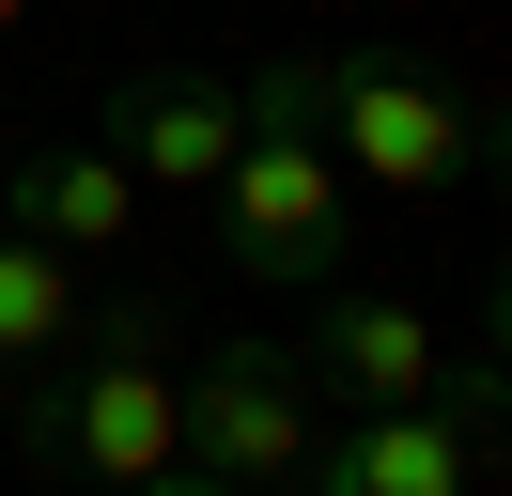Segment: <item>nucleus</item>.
I'll list each match as a JSON object with an SVG mask.
<instances>
[{"label":"nucleus","instance_id":"9b49d317","mask_svg":"<svg viewBox=\"0 0 512 496\" xmlns=\"http://www.w3.org/2000/svg\"><path fill=\"white\" fill-rule=\"evenodd\" d=\"M0 31H32V0H0Z\"/></svg>","mask_w":512,"mask_h":496},{"label":"nucleus","instance_id":"1a4fd4ad","mask_svg":"<svg viewBox=\"0 0 512 496\" xmlns=\"http://www.w3.org/2000/svg\"><path fill=\"white\" fill-rule=\"evenodd\" d=\"M78 341V264L32 233H0V372H47Z\"/></svg>","mask_w":512,"mask_h":496},{"label":"nucleus","instance_id":"f257e3e1","mask_svg":"<svg viewBox=\"0 0 512 496\" xmlns=\"http://www.w3.org/2000/svg\"><path fill=\"white\" fill-rule=\"evenodd\" d=\"M233 109H249V140H233V171L202 186V202H218V264L233 279H295V295L342 279L357 264V186H342V155L311 140V109H295V47L249 62Z\"/></svg>","mask_w":512,"mask_h":496},{"label":"nucleus","instance_id":"f8f14e48","mask_svg":"<svg viewBox=\"0 0 512 496\" xmlns=\"http://www.w3.org/2000/svg\"><path fill=\"white\" fill-rule=\"evenodd\" d=\"M0 155H16V140H0Z\"/></svg>","mask_w":512,"mask_h":496},{"label":"nucleus","instance_id":"20e7f679","mask_svg":"<svg viewBox=\"0 0 512 496\" xmlns=\"http://www.w3.org/2000/svg\"><path fill=\"white\" fill-rule=\"evenodd\" d=\"M311 434H326L311 357H280V341H218V357L171 388V450H187V465H218V481H249V496H295Z\"/></svg>","mask_w":512,"mask_h":496},{"label":"nucleus","instance_id":"6e6552de","mask_svg":"<svg viewBox=\"0 0 512 496\" xmlns=\"http://www.w3.org/2000/svg\"><path fill=\"white\" fill-rule=\"evenodd\" d=\"M233 140H249V109H233L218 78H125V93H109V155L140 171V202H156V186L202 202V186L233 171Z\"/></svg>","mask_w":512,"mask_h":496},{"label":"nucleus","instance_id":"9d476101","mask_svg":"<svg viewBox=\"0 0 512 496\" xmlns=\"http://www.w3.org/2000/svg\"><path fill=\"white\" fill-rule=\"evenodd\" d=\"M125 496H249V481H218V465H187V450H171L156 481H125Z\"/></svg>","mask_w":512,"mask_h":496},{"label":"nucleus","instance_id":"7ed1b4c3","mask_svg":"<svg viewBox=\"0 0 512 496\" xmlns=\"http://www.w3.org/2000/svg\"><path fill=\"white\" fill-rule=\"evenodd\" d=\"M295 109H311V140L342 155V186L435 202V186L481 171V109H450L404 47H295Z\"/></svg>","mask_w":512,"mask_h":496},{"label":"nucleus","instance_id":"39448f33","mask_svg":"<svg viewBox=\"0 0 512 496\" xmlns=\"http://www.w3.org/2000/svg\"><path fill=\"white\" fill-rule=\"evenodd\" d=\"M295 496H481V450L450 434V403H357L342 434H311Z\"/></svg>","mask_w":512,"mask_h":496},{"label":"nucleus","instance_id":"f03ea898","mask_svg":"<svg viewBox=\"0 0 512 496\" xmlns=\"http://www.w3.org/2000/svg\"><path fill=\"white\" fill-rule=\"evenodd\" d=\"M16 450L63 465V481L125 496L171 465V310L156 295H94L78 310V372H47L32 403H16Z\"/></svg>","mask_w":512,"mask_h":496},{"label":"nucleus","instance_id":"423d86ee","mask_svg":"<svg viewBox=\"0 0 512 496\" xmlns=\"http://www.w3.org/2000/svg\"><path fill=\"white\" fill-rule=\"evenodd\" d=\"M450 341L419 326L404 295H373V279H311V388L342 403H435Z\"/></svg>","mask_w":512,"mask_h":496},{"label":"nucleus","instance_id":"0eeeda50","mask_svg":"<svg viewBox=\"0 0 512 496\" xmlns=\"http://www.w3.org/2000/svg\"><path fill=\"white\" fill-rule=\"evenodd\" d=\"M0 217L32 248H63V264H109V248L140 233V171L109 140H47V155H0Z\"/></svg>","mask_w":512,"mask_h":496}]
</instances>
